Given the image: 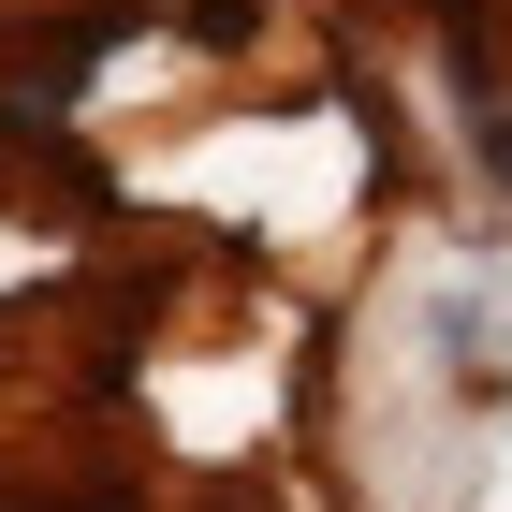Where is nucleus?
<instances>
[{
  "label": "nucleus",
  "mask_w": 512,
  "mask_h": 512,
  "mask_svg": "<svg viewBox=\"0 0 512 512\" xmlns=\"http://www.w3.org/2000/svg\"><path fill=\"white\" fill-rule=\"evenodd\" d=\"M469 118H483V147H498V176H512V103H483V88H469Z\"/></svg>",
  "instance_id": "nucleus-1"
}]
</instances>
